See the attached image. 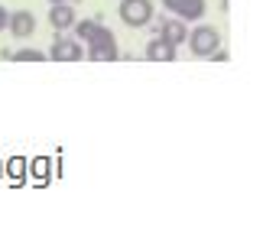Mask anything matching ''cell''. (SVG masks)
<instances>
[{"label": "cell", "mask_w": 263, "mask_h": 234, "mask_svg": "<svg viewBox=\"0 0 263 234\" xmlns=\"http://www.w3.org/2000/svg\"><path fill=\"white\" fill-rule=\"evenodd\" d=\"M49 23H52V29H72L75 23V7L68 4H52L49 7Z\"/></svg>", "instance_id": "7"}, {"label": "cell", "mask_w": 263, "mask_h": 234, "mask_svg": "<svg viewBox=\"0 0 263 234\" xmlns=\"http://www.w3.org/2000/svg\"><path fill=\"white\" fill-rule=\"evenodd\" d=\"M49 4H65V0H49Z\"/></svg>", "instance_id": "13"}, {"label": "cell", "mask_w": 263, "mask_h": 234, "mask_svg": "<svg viewBox=\"0 0 263 234\" xmlns=\"http://www.w3.org/2000/svg\"><path fill=\"white\" fill-rule=\"evenodd\" d=\"M72 26H75V39H85V43H88V39L98 33L101 23H98V20H75Z\"/></svg>", "instance_id": "10"}, {"label": "cell", "mask_w": 263, "mask_h": 234, "mask_svg": "<svg viewBox=\"0 0 263 234\" xmlns=\"http://www.w3.org/2000/svg\"><path fill=\"white\" fill-rule=\"evenodd\" d=\"M85 59H95V62H114V59H120L117 39H114V33H110L107 26H98V33L88 39Z\"/></svg>", "instance_id": "1"}, {"label": "cell", "mask_w": 263, "mask_h": 234, "mask_svg": "<svg viewBox=\"0 0 263 234\" xmlns=\"http://www.w3.org/2000/svg\"><path fill=\"white\" fill-rule=\"evenodd\" d=\"M159 36H163L166 43H173V46L179 49L182 43H185V36H189V26L182 23L179 16H176V20H166V23H163V33H159Z\"/></svg>", "instance_id": "9"}, {"label": "cell", "mask_w": 263, "mask_h": 234, "mask_svg": "<svg viewBox=\"0 0 263 234\" xmlns=\"http://www.w3.org/2000/svg\"><path fill=\"white\" fill-rule=\"evenodd\" d=\"M7 59H13V62H46V52H39V49H20V52H10Z\"/></svg>", "instance_id": "11"}, {"label": "cell", "mask_w": 263, "mask_h": 234, "mask_svg": "<svg viewBox=\"0 0 263 234\" xmlns=\"http://www.w3.org/2000/svg\"><path fill=\"white\" fill-rule=\"evenodd\" d=\"M49 59H55V62H78V59H85V49L78 39H65V36H59L52 49H49Z\"/></svg>", "instance_id": "5"}, {"label": "cell", "mask_w": 263, "mask_h": 234, "mask_svg": "<svg viewBox=\"0 0 263 234\" xmlns=\"http://www.w3.org/2000/svg\"><path fill=\"white\" fill-rule=\"evenodd\" d=\"M189 49H192V56H198V59H208L215 49L221 46V33L215 26H208V23H201L195 29H189Z\"/></svg>", "instance_id": "2"}, {"label": "cell", "mask_w": 263, "mask_h": 234, "mask_svg": "<svg viewBox=\"0 0 263 234\" xmlns=\"http://www.w3.org/2000/svg\"><path fill=\"white\" fill-rule=\"evenodd\" d=\"M146 59H149V62H173V59H176V46L166 43L163 36H156V39L146 43Z\"/></svg>", "instance_id": "8"}, {"label": "cell", "mask_w": 263, "mask_h": 234, "mask_svg": "<svg viewBox=\"0 0 263 234\" xmlns=\"http://www.w3.org/2000/svg\"><path fill=\"white\" fill-rule=\"evenodd\" d=\"M7 29H10L16 39H26V36L36 33V16L29 13V10H16V13L7 16Z\"/></svg>", "instance_id": "6"}, {"label": "cell", "mask_w": 263, "mask_h": 234, "mask_svg": "<svg viewBox=\"0 0 263 234\" xmlns=\"http://www.w3.org/2000/svg\"><path fill=\"white\" fill-rule=\"evenodd\" d=\"M7 16H10V13H7V7L0 4V29H7Z\"/></svg>", "instance_id": "12"}, {"label": "cell", "mask_w": 263, "mask_h": 234, "mask_svg": "<svg viewBox=\"0 0 263 234\" xmlns=\"http://www.w3.org/2000/svg\"><path fill=\"white\" fill-rule=\"evenodd\" d=\"M163 7L182 23H198L205 16V0H163Z\"/></svg>", "instance_id": "4"}, {"label": "cell", "mask_w": 263, "mask_h": 234, "mask_svg": "<svg viewBox=\"0 0 263 234\" xmlns=\"http://www.w3.org/2000/svg\"><path fill=\"white\" fill-rule=\"evenodd\" d=\"M120 20H124L127 26H146L149 20H153V0H120Z\"/></svg>", "instance_id": "3"}]
</instances>
